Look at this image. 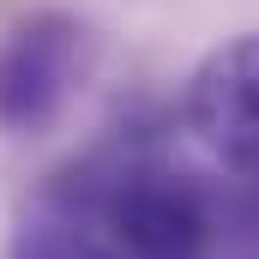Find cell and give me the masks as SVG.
I'll return each instance as SVG.
<instances>
[{
  "label": "cell",
  "mask_w": 259,
  "mask_h": 259,
  "mask_svg": "<svg viewBox=\"0 0 259 259\" xmlns=\"http://www.w3.org/2000/svg\"><path fill=\"white\" fill-rule=\"evenodd\" d=\"M42 199L91 217L133 259H211L223 235L211 187L151 151H97L55 175Z\"/></svg>",
  "instance_id": "cell-1"
},
{
  "label": "cell",
  "mask_w": 259,
  "mask_h": 259,
  "mask_svg": "<svg viewBox=\"0 0 259 259\" xmlns=\"http://www.w3.org/2000/svg\"><path fill=\"white\" fill-rule=\"evenodd\" d=\"M97 55V36L78 12L36 6L0 36V133L42 139L61 127Z\"/></svg>",
  "instance_id": "cell-2"
},
{
  "label": "cell",
  "mask_w": 259,
  "mask_h": 259,
  "mask_svg": "<svg viewBox=\"0 0 259 259\" xmlns=\"http://www.w3.org/2000/svg\"><path fill=\"white\" fill-rule=\"evenodd\" d=\"M181 115H187V133L199 139V151L217 169L259 181V30L217 42L193 66Z\"/></svg>",
  "instance_id": "cell-3"
},
{
  "label": "cell",
  "mask_w": 259,
  "mask_h": 259,
  "mask_svg": "<svg viewBox=\"0 0 259 259\" xmlns=\"http://www.w3.org/2000/svg\"><path fill=\"white\" fill-rule=\"evenodd\" d=\"M6 259H133L115 235H103L91 217L66 211L55 199H36L12 235H6Z\"/></svg>",
  "instance_id": "cell-4"
}]
</instances>
